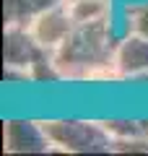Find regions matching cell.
Masks as SVG:
<instances>
[{
  "mask_svg": "<svg viewBox=\"0 0 148 156\" xmlns=\"http://www.w3.org/2000/svg\"><path fill=\"white\" fill-rule=\"evenodd\" d=\"M120 26L122 23L115 21V16L76 23L68 39L52 52L62 81L76 83L117 81L115 57L122 39Z\"/></svg>",
  "mask_w": 148,
  "mask_h": 156,
  "instance_id": "6da1fadb",
  "label": "cell"
},
{
  "mask_svg": "<svg viewBox=\"0 0 148 156\" xmlns=\"http://www.w3.org/2000/svg\"><path fill=\"white\" fill-rule=\"evenodd\" d=\"M52 151L60 154H115V140L101 120L55 117L42 120Z\"/></svg>",
  "mask_w": 148,
  "mask_h": 156,
  "instance_id": "7a4b0ae2",
  "label": "cell"
},
{
  "mask_svg": "<svg viewBox=\"0 0 148 156\" xmlns=\"http://www.w3.org/2000/svg\"><path fill=\"white\" fill-rule=\"evenodd\" d=\"M3 151L5 154H49L52 143L47 138L42 120L11 117L3 122Z\"/></svg>",
  "mask_w": 148,
  "mask_h": 156,
  "instance_id": "3957f363",
  "label": "cell"
},
{
  "mask_svg": "<svg viewBox=\"0 0 148 156\" xmlns=\"http://www.w3.org/2000/svg\"><path fill=\"white\" fill-rule=\"evenodd\" d=\"M115 73L117 81H130V83H138L140 78L148 76V37L122 31L115 57Z\"/></svg>",
  "mask_w": 148,
  "mask_h": 156,
  "instance_id": "277c9868",
  "label": "cell"
},
{
  "mask_svg": "<svg viewBox=\"0 0 148 156\" xmlns=\"http://www.w3.org/2000/svg\"><path fill=\"white\" fill-rule=\"evenodd\" d=\"M73 26H76V21H73V16H70V11H68L65 3L44 11L42 16H37L29 23V29H31V34L37 37V42L49 52H55L57 47L65 42L68 34L73 31Z\"/></svg>",
  "mask_w": 148,
  "mask_h": 156,
  "instance_id": "5b68a950",
  "label": "cell"
},
{
  "mask_svg": "<svg viewBox=\"0 0 148 156\" xmlns=\"http://www.w3.org/2000/svg\"><path fill=\"white\" fill-rule=\"evenodd\" d=\"M60 3L65 0H3V21L5 26H29L37 16Z\"/></svg>",
  "mask_w": 148,
  "mask_h": 156,
  "instance_id": "8992f818",
  "label": "cell"
},
{
  "mask_svg": "<svg viewBox=\"0 0 148 156\" xmlns=\"http://www.w3.org/2000/svg\"><path fill=\"white\" fill-rule=\"evenodd\" d=\"M101 122L115 143L148 138V120H140V117H104Z\"/></svg>",
  "mask_w": 148,
  "mask_h": 156,
  "instance_id": "52a82bcc",
  "label": "cell"
},
{
  "mask_svg": "<svg viewBox=\"0 0 148 156\" xmlns=\"http://www.w3.org/2000/svg\"><path fill=\"white\" fill-rule=\"evenodd\" d=\"M65 5L76 23L115 16V3H109V0H76V3H65Z\"/></svg>",
  "mask_w": 148,
  "mask_h": 156,
  "instance_id": "ba28073f",
  "label": "cell"
},
{
  "mask_svg": "<svg viewBox=\"0 0 148 156\" xmlns=\"http://www.w3.org/2000/svg\"><path fill=\"white\" fill-rule=\"evenodd\" d=\"M122 31L148 37V0H130L122 3Z\"/></svg>",
  "mask_w": 148,
  "mask_h": 156,
  "instance_id": "9c48e42d",
  "label": "cell"
},
{
  "mask_svg": "<svg viewBox=\"0 0 148 156\" xmlns=\"http://www.w3.org/2000/svg\"><path fill=\"white\" fill-rule=\"evenodd\" d=\"M65 3H76V0H65ZM109 3H115V0H109Z\"/></svg>",
  "mask_w": 148,
  "mask_h": 156,
  "instance_id": "30bf717a",
  "label": "cell"
},
{
  "mask_svg": "<svg viewBox=\"0 0 148 156\" xmlns=\"http://www.w3.org/2000/svg\"><path fill=\"white\" fill-rule=\"evenodd\" d=\"M122 3H130V0H122Z\"/></svg>",
  "mask_w": 148,
  "mask_h": 156,
  "instance_id": "8fae6325",
  "label": "cell"
}]
</instances>
